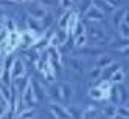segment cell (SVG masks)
<instances>
[{
  "instance_id": "1",
  "label": "cell",
  "mask_w": 129,
  "mask_h": 119,
  "mask_svg": "<svg viewBox=\"0 0 129 119\" xmlns=\"http://www.w3.org/2000/svg\"><path fill=\"white\" fill-rule=\"evenodd\" d=\"M22 100L25 105H33L38 102V97H36V93H34V88H33V79L28 80V84H26V87L23 88L22 91Z\"/></svg>"
},
{
  "instance_id": "2",
  "label": "cell",
  "mask_w": 129,
  "mask_h": 119,
  "mask_svg": "<svg viewBox=\"0 0 129 119\" xmlns=\"http://www.w3.org/2000/svg\"><path fill=\"white\" fill-rule=\"evenodd\" d=\"M48 108H50L51 114L56 117V119H73V116H72L70 111H69V108L62 107V105H59V104L51 102V104H48Z\"/></svg>"
},
{
  "instance_id": "3",
  "label": "cell",
  "mask_w": 129,
  "mask_h": 119,
  "mask_svg": "<svg viewBox=\"0 0 129 119\" xmlns=\"http://www.w3.org/2000/svg\"><path fill=\"white\" fill-rule=\"evenodd\" d=\"M39 40V37H38V34L36 33H33V31H25V33H22V42H20V47L23 48V50H28V48H31L33 45Z\"/></svg>"
},
{
  "instance_id": "4",
  "label": "cell",
  "mask_w": 129,
  "mask_h": 119,
  "mask_svg": "<svg viewBox=\"0 0 129 119\" xmlns=\"http://www.w3.org/2000/svg\"><path fill=\"white\" fill-rule=\"evenodd\" d=\"M25 74V63L20 57H16L14 62H13V70H11V77L13 80L19 79V77H23Z\"/></svg>"
},
{
  "instance_id": "5",
  "label": "cell",
  "mask_w": 129,
  "mask_h": 119,
  "mask_svg": "<svg viewBox=\"0 0 129 119\" xmlns=\"http://www.w3.org/2000/svg\"><path fill=\"white\" fill-rule=\"evenodd\" d=\"M86 17L90 22H103L104 20V13L101 11L100 8H96L95 5H92L89 8V11L86 13Z\"/></svg>"
},
{
  "instance_id": "6",
  "label": "cell",
  "mask_w": 129,
  "mask_h": 119,
  "mask_svg": "<svg viewBox=\"0 0 129 119\" xmlns=\"http://www.w3.org/2000/svg\"><path fill=\"white\" fill-rule=\"evenodd\" d=\"M47 54H48V60L53 63L54 67H61L62 65V59H61V54L58 51V47H47Z\"/></svg>"
},
{
  "instance_id": "7",
  "label": "cell",
  "mask_w": 129,
  "mask_h": 119,
  "mask_svg": "<svg viewBox=\"0 0 129 119\" xmlns=\"http://www.w3.org/2000/svg\"><path fill=\"white\" fill-rule=\"evenodd\" d=\"M114 63V57L110 56V54H101V56L96 59V67L106 70L107 67H110Z\"/></svg>"
},
{
  "instance_id": "8",
  "label": "cell",
  "mask_w": 129,
  "mask_h": 119,
  "mask_svg": "<svg viewBox=\"0 0 129 119\" xmlns=\"http://www.w3.org/2000/svg\"><path fill=\"white\" fill-rule=\"evenodd\" d=\"M89 96L93 99V100H103V99H107L109 97V93H104L100 87H93L89 90Z\"/></svg>"
},
{
  "instance_id": "9",
  "label": "cell",
  "mask_w": 129,
  "mask_h": 119,
  "mask_svg": "<svg viewBox=\"0 0 129 119\" xmlns=\"http://www.w3.org/2000/svg\"><path fill=\"white\" fill-rule=\"evenodd\" d=\"M26 26H28L30 31H33V33H36V34H38V31L42 28L41 20L36 19V17H33V16H28V17H26Z\"/></svg>"
},
{
  "instance_id": "10",
  "label": "cell",
  "mask_w": 129,
  "mask_h": 119,
  "mask_svg": "<svg viewBox=\"0 0 129 119\" xmlns=\"http://www.w3.org/2000/svg\"><path fill=\"white\" fill-rule=\"evenodd\" d=\"M73 11L67 10L64 14L59 16V19H58V28H62V30H67V26H69V20H70V17H72Z\"/></svg>"
},
{
  "instance_id": "11",
  "label": "cell",
  "mask_w": 129,
  "mask_h": 119,
  "mask_svg": "<svg viewBox=\"0 0 129 119\" xmlns=\"http://www.w3.org/2000/svg\"><path fill=\"white\" fill-rule=\"evenodd\" d=\"M103 113H104V116H106V117L114 119V117H117V116H118V107H117V105H114V104H107V105L103 108Z\"/></svg>"
},
{
  "instance_id": "12",
  "label": "cell",
  "mask_w": 129,
  "mask_h": 119,
  "mask_svg": "<svg viewBox=\"0 0 129 119\" xmlns=\"http://www.w3.org/2000/svg\"><path fill=\"white\" fill-rule=\"evenodd\" d=\"M109 47L114 48V50H117V51H120V50H123V48L129 47V39L121 37V39H118V40H112V42L109 43Z\"/></svg>"
},
{
  "instance_id": "13",
  "label": "cell",
  "mask_w": 129,
  "mask_h": 119,
  "mask_svg": "<svg viewBox=\"0 0 129 119\" xmlns=\"http://www.w3.org/2000/svg\"><path fill=\"white\" fill-rule=\"evenodd\" d=\"M8 42H10L14 48H17V47L20 45V42H22V33H19V31H13V33H10Z\"/></svg>"
},
{
  "instance_id": "14",
  "label": "cell",
  "mask_w": 129,
  "mask_h": 119,
  "mask_svg": "<svg viewBox=\"0 0 129 119\" xmlns=\"http://www.w3.org/2000/svg\"><path fill=\"white\" fill-rule=\"evenodd\" d=\"M100 114V111L95 107H87L84 111H82V117L81 119H96Z\"/></svg>"
},
{
  "instance_id": "15",
  "label": "cell",
  "mask_w": 129,
  "mask_h": 119,
  "mask_svg": "<svg viewBox=\"0 0 129 119\" xmlns=\"http://www.w3.org/2000/svg\"><path fill=\"white\" fill-rule=\"evenodd\" d=\"M33 88H34V93H36V97H38V100H42L44 96L47 94L45 88L39 84V82H36V80H33Z\"/></svg>"
},
{
  "instance_id": "16",
  "label": "cell",
  "mask_w": 129,
  "mask_h": 119,
  "mask_svg": "<svg viewBox=\"0 0 129 119\" xmlns=\"http://www.w3.org/2000/svg\"><path fill=\"white\" fill-rule=\"evenodd\" d=\"M79 22L78 19V13H73L70 20H69V26H67V31H69V36H73V33H75V28H76V23Z\"/></svg>"
},
{
  "instance_id": "17",
  "label": "cell",
  "mask_w": 129,
  "mask_h": 119,
  "mask_svg": "<svg viewBox=\"0 0 129 119\" xmlns=\"http://www.w3.org/2000/svg\"><path fill=\"white\" fill-rule=\"evenodd\" d=\"M61 93H62V99L70 100L73 97V88L70 87V84H62L61 85Z\"/></svg>"
},
{
  "instance_id": "18",
  "label": "cell",
  "mask_w": 129,
  "mask_h": 119,
  "mask_svg": "<svg viewBox=\"0 0 129 119\" xmlns=\"http://www.w3.org/2000/svg\"><path fill=\"white\" fill-rule=\"evenodd\" d=\"M109 80L112 82V84H121V82L124 80V71L123 70H117L114 74L109 77Z\"/></svg>"
},
{
  "instance_id": "19",
  "label": "cell",
  "mask_w": 129,
  "mask_h": 119,
  "mask_svg": "<svg viewBox=\"0 0 129 119\" xmlns=\"http://www.w3.org/2000/svg\"><path fill=\"white\" fill-rule=\"evenodd\" d=\"M95 6L100 8L103 13H106V11H112V10H114V6H112V3H110L109 0H98Z\"/></svg>"
},
{
  "instance_id": "20",
  "label": "cell",
  "mask_w": 129,
  "mask_h": 119,
  "mask_svg": "<svg viewBox=\"0 0 129 119\" xmlns=\"http://www.w3.org/2000/svg\"><path fill=\"white\" fill-rule=\"evenodd\" d=\"M36 114L34 108H26V110H22V111L17 114V119H33Z\"/></svg>"
},
{
  "instance_id": "21",
  "label": "cell",
  "mask_w": 129,
  "mask_h": 119,
  "mask_svg": "<svg viewBox=\"0 0 129 119\" xmlns=\"http://www.w3.org/2000/svg\"><path fill=\"white\" fill-rule=\"evenodd\" d=\"M89 42V37H87V34H81V36H76L75 37V47L76 48H82V47H86Z\"/></svg>"
},
{
  "instance_id": "22",
  "label": "cell",
  "mask_w": 129,
  "mask_h": 119,
  "mask_svg": "<svg viewBox=\"0 0 129 119\" xmlns=\"http://www.w3.org/2000/svg\"><path fill=\"white\" fill-rule=\"evenodd\" d=\"M90 37L92 39H104L106 37V33L101 28H98V26H93V28L90 30Z\"/></svg>"
},
{
  "instance_id": "23",
  "label": "cell",
  "mask_w": 129,
  "mask_h": 119,
  "mask_svg": "<svg viewBox=\"0 0 129 119\" xmlns=\"http://www.w3.org/2000/svg\"><path fill=\"white\" fill-rule=\"evenodd\" d=\"M54 34H56V37H58V40H59V45H62V43L67 42V37H69V31H67V30L58 28V31L54 33Z\"/></svg>"
},
{
  "instance_id": "24",
  "label": "cell",
  "mask_w": 129,
  "mask_h": 119,
  "mask_svg": "<svg viewBox=\"0 0 129 119\" xmlns=\"http://www.w3.org/2000/svg\"><path fill=\"white\" fill-rule=\"evenodd\" d=\"M124 13H126V10H120V11L115 13V16H114V25H115V28H118L120 23L123 22V19H124Z\"/></svg>"
},
{
  "instance_id": "25",
  "label": "cell",
  "mask_w": 129,
  "mask_h": 119,
  "mask_svg": "<svg viewBox=\"0 0 129 119\" xmlns=\"http://www.w3.org/2000/svg\"><path fill=\"white\" fill-rule=\"evenodd\" d=\"M8 110H10V100H8V99H2V100H0V119L6 114Z\"/></svg>"
},
{
  "instance_id": "26",
  "label": "cell",
  "mask_w": 129,
  "mask_h": 119,
  "mask_svg": "<svg viewBox=\"0 0 129 119\" xmlns=\"http://www.w3.org/2000/svg\"><path fill=\"white\" fill-rule=\"evenodd\" d=\"M118 33H120V36L121 37H124V39H129V26L124 23V22H121L120 23V26H118Z\"/></svg>"
},
{
  "instance_id": "27",
  "label": "cell",
  "mask_w": 129,
  "mask_h": 119,
  "mask_svg": "<svg viewBox=\"0 0 129 119\" xmlns=\"http://www.w3.org/2000/svg\"><path fill=\"white\" fill-rule=\"evenodd\" d=\"M69 111H70V114L73 116V119H81V117H82L81 108L76 107V105H70V107H69Z\"/></svg>"
},
{
  "instance_id": "28",
  "label": "cell",
  "mask_w": 129,
  "mask_h": 119,
  "mask_svg": "<svg viewBox=\"0 0 129 119\" xmlns=\"http://www.w3.org/2000/svg\"><path fill=\"white\" fill-rule=\"evenodd\" d=\"M50 94H51L54 99H62L61 87H58V85H51V87H50Z\"/></svg>"
},
{
  "instance_id": "29",
  "label": "cell",
  "mask_w": 129,
  "mask_h": 119,
  "mask_svg": "<svg viewBox=\"0 0 129 119\" xmlns=\"http://www.w3.org/2000/svg\"><path fill=\"white\" fill-rule=\"evenodd\" d=\"M5 28L10 31V33H13V31H17V26H16V22L13 20V19H10V17H6L5 19Z\"/></svg>"
},
{
  "instance_id": "30",
  "label": "cell",
  "mask_w": 129,
  "mask_h": 119,
  "mask_svg": "<svg viewBox=\"0 0 129 119\" xmlns=\"http://www.w3.org/2000/svg\"><path fill=\"white\" fill-rule=\"evenodd\" d=\"M70 67L75 70V71H78V73H82V63L78 59H75V57L70 59Z\"/></svg>"
},
{
  "instance_id": "31",
  "label": "cell",
  "mask_w": 129,
  "mask_h": 119,
  "mask_svg": "<svg viewBox=\"0 0 129 119\" xmlns=\"http://www.w3.org/2000/svg\"><path fill=\"white\" fill-rule=\"evenodd\" d=\"M45 8H42V6H39V8H36L34 10V13L31 14L33 17H36V19H39V20H42V19H45Z\"/></svg>"
},
{
  "instance_id": "32",
  "label": "cell",
  "mask_w": 129,
  "mask_h": 119,
  "mask_svg": "<svg viewBox=\"0 0 129 119\" xmlns=\"http://www.w3.org/2000/svg\"><path fill=\"white\" fill-rule=\"evenodd\" d=\"M101 74H103V68H100V67H95V68L90 70V79H93V80L100 79Z\"/></svg>"
},
{
  "instance_id": "33",
  "label": "cell",
  "mask_w": 129,
  "mask_h": 119,
  "mask_svg": "<svg viewBox=\"0 0 129 119\" xmlns=\"http://www.w3.org/2000/svg\"><path fill=\"white\" fill-rule=\"evenodd\" d=\"M81 34H86V26L82 22H78L76 23V28H75V33H73V37H76V36H81Z\"/></svg>"
},
{
  "instance_id": "34",
  "label": "cell",
  "mask_w": 129,
  "mask_h": 119,
  "mask_svg": "<svg viewBox=\"0 0 129 119\" xmlns=\"http://www.w3.org/2000/svg\"><path fill=\"white\" fill-rule=\"evenodd\" d=\"M98 87H100L101 90H103L104 93H109L110 88H112V82H110V80H103V82H101V84H100Z\"/></svg>"
},
{
  "instance_id": "35",
  "label": "cell",
  "mask_w": 129,
  "mask_h": 119,
  "mask_svg": "<svg viewBox=\"0 0 129 119\" xmlns=\"http://www.w3.org/2000/svg\"><path fill=\"white\" fill-rule=\"evenodd\" d=\"M117 70H120V65L114 62V63H112L110 67H107V68H106V73H107V76L110 77V76H112V74H114V73H115Z\"/></svg>"
},
{
  "instance_id": "36",
  "label": "cell",
  "mask_w": 129,
  "mask_h": 119,
  "mask_svg": "<svg viewBox=\"0 0 129 119\" xmlns=\"http://www.w3.org/2000/svg\"><path fill=\"white\" fill-rule=\"evenodd\" d=\"M59 5H61V8L62 10H70L72 8V5H73V0H59Z\"/></svg>"
},
{
  "instance_id": "37",
  "label": "cell",
  "mask_w": 129,
  "mask_h": 119,
  "mask_svg": "<svg viewBox=\"0 0 129 119\" xmlns=\"http://www.w3.org/2000/svg\"><path fill=\"white\" fill-rule=\"evenodd\" d=\"M118 116L129 119V108L127 107H118Z\"/></svg>"
},
{
  "instance_id": "38",
  "label": "cell",
  "mask_w": 129,
  "mask_h": 119,
  "mask_svg": "<svg viewBox=\"0 0 129 119\" xmlns=\"http://www.w3.org/2000/svg\"><path fill=\"white\" fill-rule=\"evenodd\" d=\"M92 5H93V3H92V0H84V2H82V5H81V11H82V13H87L89 8H90Z\"/></svg>"
},
{
  "instance_id": "39",
  "label": "cell",
  "mask_w": 129,
  "mask_h": 119,
  "mask_svg": "<svg viewBox=\"0 0 129 119\" xmlns=\"http://www.w3.org/2000/svg\"><path fill=\"white\" fill-rule=\"evenodd\" d=\"M8 37H10V31H8L6 28L0 33V43H3V42H6L8 40Z\"/></svg>"
},
{
  "instance_id": "40",
  "label": "cell",
  "mask_w": 129,
  "mask_h": 119,
  "mask_svg": "<svg viewBox=\"0 0 129 119\" xmlns=\"http://www.w3.org/2000/svg\"><path fill=\"white\" fill-rule=\"evenodd\" d=\"M48 45H50V47H58V45H59V40L56 37V34H53L51 37L48 39Z\"/></svg>"
},
{
  "instance_id": "41",
  "label": "cell",
  "mask_w": 129,
  "mask_h": 119,
  "mask_svg": "<svg viewBox=\"0 0 129 119\" xmlns=\"http://www.w3.org/2000/svg\"><path fill=\"white\" fill-rule=\"evenodd\" d=\"M120 54H121V56H124V57H127V56H129V47H126V48H123V50H120Z\"/></svg>"
},
{
  "instance_id": "42",
  "label": "cell",
  "mask_w": 129,
  "mask_h": 119,
  "mask_svg": "<svg viewBox=\"0 0 129 119\" xmlns=\"http://www.w3.org/2000/svg\"><path fill=\"white\" fill-rule=\"evenodd\" d=\"M123 22L129 26V11H126V13H124V19H123Z\"/></svg>"
},
{
  "instance_id": "43",
  "label": "cell",
  "mask_w": 129,
  "mask_h": 119,
  "mask_svg": "<svg viewBox=\"0 0 129 119\" xmlns=\"http://www.w3.org/2000/svg\"><path fill=\"white\" fill-rule=\"evenodd\" d=\"M3 30H5V25H3V23H0V33H2Z\"/></svg>"
},
{
  "instance_id": "44",
  "label": "cell",
  "mask_w": 129,
  "mask_h": 119,
  "mask_svg": "<svg viewBox=\"0 0 129 119\" xmlns=\"http://www.w3.org/2000/svg\"><path fill=\"white\" fill-rule=\"evenodd\" d=\"M13 2H17V3H22V2H25V0H13Z\"/></svg>"
},
{
  "instance_id": "45",
  "label": "cell",
  "mask_w": 129,
  "mask_h": 119,
  "mask_svg": "<svg viewBox=\"0 0 129 119\" xmlns=\"http://www.w3.org/2000/svg\"><path fill=\"white\" fill-rule=\"evenodd\" d=\"M2 74H3V68L0 70V79H2Z\"/></svg>"
},
{
  "instance_id": "46",
  "label": "cell",
  "mask_w": 129,
  "mask_h": 119,
  "mask_svg": "<svg viewBox=\"0 0 129 119\" xmlns=\"http://www.w3.org/2000/svg\"><path fill=\"white\" fill-rule=\"evenodd\" d=\"M2 68H3V63H2V62H0V70H2Z\"/></svg>"
},
{
  "instance_id": "47",
  "label": "cell",
  "mask_w": 129,
  "mask_h": 119,
  "mask_svg": "<svg viewBox=\"0 0 129 119\" xmlns=\"http://www.w3.org/2000/svg\"><path fill=\"white\" fill-rule=\"evenodd\" d=\"M25 2H31V0H25Z\"/></svg>"
}]
</instances>
